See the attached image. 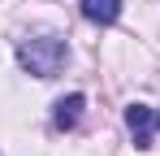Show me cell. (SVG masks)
Returning <instances> with one entry per match:
<instances>
[{
    "instance_id": "obj_3",
    "label": "cell",
    "mask_w": 160,
    "mask_h": 156,
    "mask_svg": "<svg viewBox=\"0 0 160 156\" xmlns=\"http://www.w3.org/2000/svg\"><path fill=\"white\" fill-rule=\"evenodd\" d=\"M82 108H87V96H65V100H56V108H52V126L56 130H74L78 126V117H82Z\"/></svg>"
},
{
    "instance_id": "obj_2",
    "label": "cell",
    "mask_w": 160,
    "mask_h": 156,
    "mask_svg": "<svg viewBox=\"0 0 160 156\" xmlns=\"http://www.w3.org/2000/svg\"><path fill=\"white\" fill-rule=\"evenodd\" d=\"M126 126L134 134V148H152V134L160 130V108L152 104H130L126 108Z\"/></svg>"
},
{
    "instance_id": "obj_4",
    "label": "cell",
    "mask_w": 160,
    "mask_h": 156,
    "mask_svg": "<svg viewBox=\"0 0 160 156\" xmlns=\"http://www.w3.org/2000/svg\"><path fill=\"white\" fill-rule=\"evenodd\" d=\"M82 18L100 22V26H112L121 18V0H82Z\"/></svg>"
},
{
    "instance_id": "obj_1",
    "label": "cell",
    "mask_w": 160,
    "mask_h": 156,
    "mask_svg": "<svg viewBox=\"0 0 160 156\" xmlns=\"http://www.w3.org/2000/svg\"><path fill=\"white\" fill-rule=\"evenodd\" d=\"M69 56V44L61 35H35V39H22L18 44V61L26 65L35 78H52Z\"/></svg>"
}]
</instances>
